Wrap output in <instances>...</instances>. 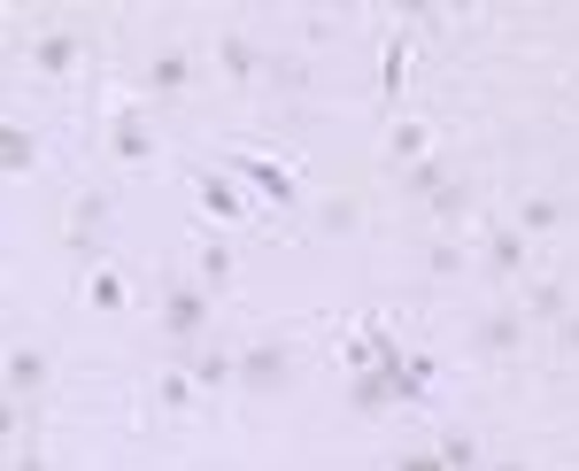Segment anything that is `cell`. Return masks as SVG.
<instances>
[{
  "instance_id": "6da1fadb",
  "label": "cell",
  "mask_w": 579,
  "mask_h": 471,
  "mask_svg": "<svg viewBox=\"0 0 579 471\" xmlns=\"http://www.w3.org/2000/svg\"><path fill=\"white\" fill-rule=\"evenodd\" d=\"M201 324H209V287H170L162 294V332L170 340H201Z\"/></svg>"
},
{
  "instance_id": "7a4b0ae2",
  "label": "cell",
  "mask_w": 579,
  "mask_h": 471,
  "mask_svg": "<svg viewBox=\"0 0 579 471\" xmlns=\"http://www.w3.org/2000/svg\"><path fill=\"white\" fill-rule=\"evenodd\" d=\"M240 387H256V394L287 387V348H279V340H256V348H240Z\"/></svg>"
},
{
  "instance_id": "3957f363",
  "label": "cell",
  "mask_w": 579,
  "mask_h": 471,
  "mask_svg": "<svg viewBox=\"0 0 579 471\" xmlns=\"http://www.w3.org/2000/svg\"><path fill=\"white\" fill-rule=\"evenodd\" d=\"M193 86V62H186V47H154V62H147V93H186Z\"/></svg>"
},
{
  "instance_id": "277c9868",
  "label": "cell",
  "mask_w": 579,
  "mask_h": 471,
  "mask_svg": "<svg viewBox=\"0 0 579 471\" xmlns=\"http://www.w3.org/2000/svg\"><path fill=\"white\" fill-rule=\"evenodd\" d=\"M78 47H86L78 31H39V47H31V62H39L47 78H62V70L78 62Z\"/></svg>"
},
{
  "instance_id": "5b68a950",
  "label": "cell",
  "mask_w": 579,
  "mask_h": 471,
  "mask_svg": "<svg viewBox=\"0 0 579 471\" xmlns=\"http://www.w3.org/2000/svg\"><path fill=\"white\" fill-rule=\"evenodd\" d=\"M217 54H224V70H232V78H263V70H279V62H271L256 39H240V31H232V39H217Z\"/></svg>"
},
{
  "instance_id": "8992f818",
  "label": "cell",
  "mask_w": 579,
  "mask_h": 471,
  "mask_svg": "<svg viewBox=\"0 0 579 471\" xmlns=\"http://www.w3.org/2000/svg\"><path fill=\"white\" fill-rule=\"evenodd\" d=\"M101 232H109V201L86 193V201L70 209V248H101Z\"/></svg>"
},
{
  "instance_id": "52a82bcc",
  "label": "cell",
  "mask_w": 579,
  "mask_h": 471,
  "mask_svg": "<svg viewBox=\"0 0 579 471\" xmlns=\"http://www.w3.org/2000/svg\"><path fill=\"white\" fill-rule=\"evenodd\" d=\"M39 387H47V355H39V348H16V355H8V394L31 402Z\"/></svg>"
},
{
  "instance_id": "ba28073f",
  "label": "cell",
  "mask_w": 579,
  "mask_h": 471,
  "mask_svg": "<svg viewBox=\"0 0 579 471\" xmlns=\"http://www.w3.org/2000/svg\"><path fill=\"white\" fill-rule=\"evenodd\" d=\"M232 379H240L232 348H193V387H232Z\"/></svg>"
},
{
  "instance_id": "9c48e42d",
  "label": "cell",
  "mask_w": 579,
  "mask_h": 471,
  "mask_svg": "<svg viewBox=\"0 0 579 471\" xmlns=\"http://www.w3.org/2000/svg\"><path fill=\"white\" fill-rule=\"evenodd\" d=\"M518 263H526V232H495L487 240V271L495 279H518Z\"/></svg>"
},
{
  "instance_id": "30bf717a",
  "label": "cell",
  "mask_w": 579,
  "mask_h": 471,
  "mask_svg": "<svg viewBox=\"0 0 579 471\" xmlns=\"http://www.w3.org/2000/svg\"><path fill=\"white\" fill-rule=\"evenodd\" d=\"M154 156V132H147V117H117V162H147Z\"/></svg>"
},
{
  "instance_id": "8fae6325",
  "label": "cell",
  "mask_w": 579,
  "mask_h": 471,
  "mask_svg": "<svg viewBox=\"0 0 579 471\" xmlns=\"http://www.w3.org/2000/svg\"><path fill=\"white\" fill-rule=\"evenodd\" d=\"M479 348H487V355H510V348H518V310L479 317Z\"/></svg>"
},
{
  "instance_id": "7c38bea8",
  "label": "cell",
  "mask_w": 579,
  "mask_h": 471,
  "mask_svg": "<svg viewBox=\"0 0 579 471\" xmlns=\"http://www.w3.org/2000/svg\"><path fill=\"white\" fill-rule=\"evenodd\" d=\"M232 162H240V170H248V178H256L271 201H293V178L279 170V162H263V156H232Z\"/></svg>"
},
{
  "instance_id": "4fadbf2b",
  "label": "cell",
  "mask_w": 579,
  "mask_h": 471,
  "mask_svg": "<svg viewBox=\"0 0 579 471\" xmlns=\"http://www.w3.org/2000/svg\"><path fill=\"white\" fill-rule=\"evenodd\" d=\"M557 224H565V201H549V193H533L518 209V232H557Z\"/></svg>"
},
{
  "instance_id": "5bb4252c",
  "label": "cell",
  "mask_w": 579,
  "mask_h": 471,
  "mask_svg": "<svg viewBox=\"0 0 579 471\" xmlns=\"http://www.w3.org/2000/svg\"><path fill=\"white\" fill-rule=\"evenodd\" d=\"M348 402H356V410H387V402H395V387H387V371H363V379L348 387Z\"/></svg>"
},
{
  "instance_id": "9a60e30c",
  "label": "cell",
  "mask_w": 579,
  "mask_h": 471,
  "mask_svg": "<svg viewBox=\"0 0 579 471\" xmlns=\"http://www.w3.org/2000/svg\"><path fill=\"white\" fill-rule=\"evenodd\" d=\"M31 162H39L31 132H16V124H8V132H0V170H31Z\"/></svg>"
},
{
  "instance_id": "2e32d148",
  "label": "cell",
  "mask_w": 579,
  "mask_h": 471,
  "mask_svg": "<svg viewBox=\"0 0 579 471\" xmlns=\"http://www.w3.org/2000/svg\"><path fill=\"white\" fill-rule=\"evenodd\" d=\"M440 186H456V178H448V162H433V156H426V162H410V193H426V201H433Z\"/></svg>"
},
{
  "instance_id": "e0dca14e",
  "label": "cell",
  "mask_w": 579,
  "mask_h": 471,
  "mask_svg": "<svg viewBox=\"0 0 579 471\" xmlns=\"http://www.w3.org/2000/svg\"><path fill=\"white\" fill-rule=\"evenodd\" d=\"M201 201H209L217 217H240V193H232V178H201Z\"/></svg>"
},
{
  "instance_id": "ac0fdd59",
  "label": "cell",
  "mask_w": 579,
  "mask_h": 471,
  "mask_svg": "<svg viewBox=\"0 0 579 471\" xmlns=\"http://www.w3.org/2000/svg\"><path fill=\"white\" fill-rule=\"evenodd\" d=\"M402 70H410V47L395 39V47H387V62H379V86H387V93H402Z\"/></svg>"
},
{
  "instance_id": "d6986e66",
  "label": "cell",
  "mask_w": 579,
  "mask_h": 471,
  "mask_svg": "<svg viewBox=\"0 0 579 471\" xmlns=\"http://www.w3.org/2000/svg\"><path fill=\"white\" fill-rule=\"evenodd\" d=\"M533 317H565V287H557V279L533 287Z\"/></svg>"
},
{
  "instance_id": "ffe728a7",
  "label": "cell",
  "mask_w": 579,
  "mask_h": 471,
  "mask_svg": "<svg viewBox=\"0 0 579 471\" xmlns=\"http://www.w3.org/2000/svg\"><path fill=\"white\" fill-rule=\"evenodd\" d=\"M217 279H232V255L224 248H201V287H217Z\"/></svg>"
},
{
  "instance_id": "44dd1931",
  "label": "cell",
  "mask_w": 579,
  "mask_h": 471,
  "mask_svg": "<svg viewBox=\"0 0 579 471\" xmlns=\"http://www.w3.org/2000/svg\"><path fill=\"white\" fill-rule=\"evenodd\" d=\"M463 201H471L463 186H440V193H433V217H448V224H456V217H463Z\"/></svg>"
},
{
  "instance_id": "7402d4cb",
  "label": "cell",
  "mask_w": 579,
  "mask_h": 471,
  "mask_svg": "<svg viewBox=\"0 0 579 471\" xmlns=\"http://www.w3.org/2000/svg\"><path fill=\"white\" fill-rule=\"evenodd\" d=\"M93 302H101V310H124V279L101 271V279H93Z\"/></svg>"
},
{
  "instance_id": "603a6c76",
  "label": "cell",
  "mask_w": 579,
  "mask_h": 471,
  "mask_svg": "<svg viewBox=\"0 0 579 471\" xmlns=\"http://www.w3.org/2000/svg\"><path fill=\"white\" fill-rule=\"evenodd\" d=\"M395 156H410V162H426V132H418V124H402V132H395Z\"/></svg>"
},
{
  "instance_id": "cb8c5ba5",
  "label": "cell",
  "mask_w": 579,
  "mask_h": 471,
  "mask_svg": "<svg viewBox=\"0 0 579 471\" xmlns=\"http://www.w3.org/2000/svg\"><path fill=\"white\" fill-rule=\"evenodd\" d=\"M395 471H448V464H440V449H433V457H402Z\"/></svg>"
},
{
  "instance_id": "d4e9b609",
  "label": "cell",
  "mask_w": 579,
  "mask_h": 471,
  "mask_svg": "<svg viewBox=\"0 0 579 471\" xmlns=\"http://www.w3.org/2000/svg\"><path fill=\"white\" fill-rule=\"evenodd\" d=\"M565 355H579V317H565Z\"/></svg>"
},
{
  "instance_id": "484cf974",
  "label": "cell",
  "mask_w": 579,
  "mask_h": 471,
  "mask_svg": "<svg viewBox=\"0 0 579 471\" xmlns=\"http://www.w3.org/2000/svg\"><path fill=\"white\" fill-rule=\"evenodd\" d=\"M495 471H526V464H495Z\"/></svg>"
}]
</instances>
